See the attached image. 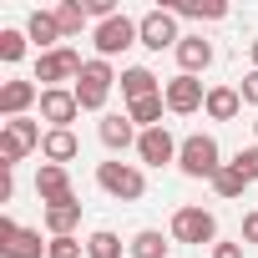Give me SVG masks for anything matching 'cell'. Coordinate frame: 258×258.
<instances>
[{"label": "cell", "mask_w": 258, "mask_h": 258, "mask_svg": "<svg viewBox=\"0 0 258 258\" xmlns=\"http://www.w3.org/2000/svg\"><path fill=\"white\" fill-rule=\"evenodd\" d=\"M96 187H101L106 198H116V203H137V198L147 192V177H142V167H132V162H96Z\"/></svg>", "instance_id": "cell-3"}, {"label": "cell", "mask_w": 258, "mask_h": 258, "mask_svg": "<svg viewBox=\"0 0 258 258\" xmlns=\"http://www.w3.org/2000/svg\"><path fill=\"white\" fill-rule=\"evenodd\" d=\"M76 152H81V142H76L71 126H56V132H46V142H41V157H46V162H56V167H66Z\"/></svg>", "instance_id": "cell-18"}, {"label": "cell", "mask_w": 258, "mask_h": 258, "mask_svg": "<svg viewBox=\"0 0 258 258\" xmlns=\"http://www.w3.org/2000/svg\"><path fill=\"white\" fill-rule=\"evenodd\" d=\"M46 142V132L31 121V116H16V121H0V167H16L26 152H36Z\"/></svg>", "instance_id": "cell-4"}, {"label": "cell", "mask_w": 258, "mask_h": 258, "mask_svg": "<svg viewBox=\"0 0 258 258\" xmlns=\"http://www.w3.org/2000/svg\"><path fill=\"white\" fill-rule=\"evenodd\" d=\"M96 137H101V147L106 152H126V147H137V121L126 116V111H111V116H101L96 121Z\"/></svg>", "instance_id": "cell-12"}, {"label": "cell", "mask_w": 258, "mask_h": 258, "mask_svg": "<svg viewBox=\"0 0 258 258\" xmlns=\"http://www.w3.org/2000/svg\"><path fill=\"white\" fill-rule=\"evenodd\" d=\"M233 167H238L248 182H258V142H253V147H243V152L233 157Z\"/></svg>", "instance_id": "cell-30"}, {"label": "cell", "mask_w": 258, "mask_h": 258, "mask_svg": "<svg viewBox=\"0 0 258 258\" xmlns=\"http://www.w3.org/2000/svg\"><path fill=\"white\" fill-rule=\"evenodd\" d=\"M36 101H41V86L36 81H6V86H0V111H6V121L26 116Z\"/></svg>", "instance_id": "cell-14"}, {"label": "cell", "mask_w": 258, "mask_h": 258, "mask_svg": "<svg viewBox=\"0 0 258 258\" xmlns=\"http://www.w3.org/2000/svg\"><path fill=\"white\" fill-rule=\"evenodd\" d=\"M253 137H258V116H253Z\"/></svg>", "instance_id": "cell-35"}, {"label": "cell", "mask_w": 258, "mask_h": 258, "mask_svg": "<svg viewBox=\"0 0 258 258\" xmlns=\"http://www.w3.org/2000/svg\"><path fill=\"white\" fill-rule=\"evenodd\" d=\"M81 248H86V243H76V233H71V238H51L46 258H81Z\"/></svg>", "instance_id": "cell-29"}, {"label": "cell", "mask_w": 258, "mask_h": 258, "mask_svg": "<svg viewBox=\"0 0 258 258\" xmlns=\"http://www.w3.org/2000/svg\"><path fill=\"white\" fill-rule=\"evenodd\" d=\"M81 66H86V61H81L71 46H56V51L36 56V81H41V91H51V86H61V81H71V86H76Z\"/></svg>", "instance_id": "cell-5"}, {"label": "cell", "mask_w": 258, "mask_h": 258, "mask_svg": "<svg viewBox=\"0 0 258 258\" xmlns=\"http://www.w3.org/2000/svg\"><path fill=\"white\" fill-rule=\"evenodd\" d=\"M76 223H81V203H76V198H66V203H51V208H46V233H51V238H71V233H76Z\"/></svg>", "instance_id": "cell-20"}, {"label": "cell", "mask_w": 258, "mask_h": 258, "mask_svg": "<svg viewBox=\"0 0 258 258\" xmlns=\"http://www.w3.org/2000/svg\"><path fill=\"white\" fill-rule=\"evenodd\" d=\"M238 96H243L248 106H258V71H248V76H243V86H238Z\"/></svg>", "instance_id": "cell-31"}, {"label": "cell", "mask_w": 258, "mask_h": 258, "mask_svg": "<svg viewBox=\"0 0 258 258\" xmlns=\"http://www.w3.org/2000/svg\"><path fill=\"white\" fill-rule=\"evenodd\" d=\"M167 248H172V243H167L157 228H142L132 243H126V253H132V258H167Z\"/></svg>", "instance_id": "cell-22"}, {"label": "cell", "mask_w": 258, "mask_h": 258, "mask_svg": "<svg viewBox=\"0 0 258 258\" xmlns=\"http://www.w3.org/2000/svg\"><path fill=\"white\" fill-rule=\"evenodd\" d=\"M26 41H31L26 31H0V61H11V66H16V61L26 56Z\"/></svg>", "instance_id": "cell-28"}, {"label": "cell", "mask_w": 258, "mask_h": 258, "mask_svg": "<svg viewBox=\"0 0 258 258\" xmlns=\"http://www.w3.org/2000/svg\"><path fill=\"white\" fill-rule=\"evenodd\" d=\"M41 116L51 121V132H56V126H71V121L81 116L76 91H71V86H51V91H41Z\"/></svg>", "instance_id": "cell-13"}, {"label": "cell", "mask_w": 258, "mask_h": 258, "mask_svg": "<svg viewBox=\"0 0 258 258\" xmlns=\"http://www.w3.org/2000/svg\"><path fill=\"white\" fill-rule=\"evenodd\" d=\"M137 26H142V46H147V51H177V41H182L172 11H147Z\"/></svg>", "instance_id": "cell-9"}, {"label": "cell", "mask_w": 258, "mask_h": 258, "mask_svg": "<svg viewBox=\"0 0 258 258\" xmlns=\"http://www.w3.org/2000/svg\"><path fill=\"white\" fill-rule=\"evenodd\" d=\"M213 258H243V243H213Z\"/></svg>", "instance_id": "cell-32"}, {"label": "cell", "mask_w": 258, "mask_h": 258, "mask_svg": "<svg viewBox=\"0 0 258 258\" xmlns=\"http://www.w3.org/2000/svg\"><path fill=\"white\" fill-rule=\"evenodd\" d=\"M177 167H182V177H218V167H223V152H218V142L208 137V132H192V137H182V152H177Z\"/></svg>", "instance_id": "cell-2"}, {"label": "cell", "mask_w": 258, "mask_h": 258, "mask_svg": "<svg viewBox=\"0 0 258 258\" xmlns=\"http://www.w3.org/2000/svg\"><path fill=\"white\" fill-rule=\"evenodd\" d=\"M162 11H172V16H192V21H223V16H228L223 0H203V6H192V0H177V6H162Z\"/></svg>", "instance_id": "cell-24"}, {"label": "cell", "mask_w": 258, "mask_h": 258, "mask_svg": "<svg viewBox=\"0 0 258 258\" xmlns=\"http://www.w3.org/2000/svg\"><path fill=\"white\" fill-rule=\"evenodd\" d=\"M213 192L233 203V198H243V192H248V177H243L233 162H223V167H218V177H213Z\"/></svg>", "instance_id": "cell-23"}, {"label": "cell", "mask_w": 258, "mask_h": 258, "mask_svg": "<svg viewBox=\"0 0 258 258\" xmlns=\"http://www.w3.org/2000/svg\"><path fill=\"white\" fill-rule=\"evenodd\" d=\"M177 152H182V142L167 132V126H152V132L137 137V157L147 167H167V162H177Z\"/></svg>", "instance_id": "cell-11"}, {"label": "cell", "mask_w": 258, "mask_h": 258, "mask_svg": "<svg viewBox=\"0 0 258 258\" xmlns=\"http://www.w3.org/2000/svg\"><path fill=\"white\" fill-rule=\"evenodd\" d=\"M121 96H126V106H132V101L162 96V86H157V76H152L147 66H126V71H121Z\"/></svg>", "instance_id": "cell-17"}, {"label": "cell", "mask_w": 258, "mask_h": 258, "mask_svg": "<svg viewBox=\"0 0 258 258\" xmlns=\"http://www.w3.org/2000/svg\"><path fill=\"white\" fill-rule=\"evenodd\" d=\"M243 243H258V213L243 218Z\"/></svg>", "instance_id": "cell-33"}, {"label": "cell", "mask_w": 258, "mask_h": 258, "mask_svg": "<svg viewBox=\"0 0 258 258\" xmlns=\"http://www.w3.org/2000/svg\"><path fill=\"white\" fill-rule=\"evenodd\" d=\"M116 81H121V76L111 71V61H101V56H91V61L81 66V76H76V86H71V91H76V101H81V111H101Z\"/></svg>", "instance_id": "cell-1"}, {"label": "cell", "mask_w": 258, "mask_h": 258, "mask_svg": "<svg viewBox=\"0 0 258 258\" xmlns=\"http://www.w3.org/2000/svg\"><path fill=\"white\" fill-rule=\"evenodd\" d=\"M126 46H142V26H137L132 16H111V21L96 26V56H101V61L121 56Z\"/></svg>", "instance_id": "cell-7"}, {"label": "cell", "mask_w": 258, "mask_h": 258, "mask_svg": "<svg viewBox=\"0 0 258 258\" xmlns=\"http://www.w3.org/2000/svg\"><path fill=\"white\" fill-rule=\"evenodd\" d=\"M203 111H208L213 121H233V116L243 111V96H238V86H208V101H203Z\"/></svg>", "instance_id": "cell-19"}, {"label": "cell", "mask_w": 258, "mask_h": 258, "mask_svg": "<svg viewBox=\"0 0 258 258\" xmlns=\"http://www.w3.org/2000/svg\"><path fill=\"white\" fill-rule=\"evenodd\" d=\"M162 96H147V101H132V106H126V116H132L137 126H142V132H152V126H162Z\"/></svg>", "instance_id": "cell-25"}, {"label": "cell", "mask_w": 258, "mask_h": 258, "mask_svg": "<svg viewBox=\"0 0 258 258\" xmlns=\"http://www.w3.org/2000/svg\"><path fill=\"white\" fill-rule=\"evenodd\" d=\"M36 198L51 208V203H66V198H76L71 192V177H66V167H56V162H41V172H36Z\"/></svg>", "instance_id": "cell-15"}, {"label": "cell", "mask_w": 258, "mask_h": 258, "mask_svg": "<svg viewBox=\"0 0 258 258\" xmlns=\"http://www.w3.org/2000/svg\"><path fill=\"white\" fill-rule=\"evenodd\" d=\"M86 21H91V16H86L81 0H61V6H56V26H61V36H76Z\"/></svg>", "instance_id": "cell-26"}, {"label": "cell", "mask_w": 258, "mask_h": 258, "mask_svg": "<svg viewBox=\"0 0 258 258\" xmlns=\"http://www.w3.org/2000/svg\"><path fill=\"white\" fill-rule=\"evenodd\" d=\"M172 238L187 243V248L218 243V218H213L208 208H177V213H172Z\"/></svg>", "instance_id": "cell-6"}, {"label": "cell", "mask_w": 258, "mask_h": 258, "mask_svg": "<svg viewBox=\"0 0 258 258\" xmlns=\"http://www.w3.org/2000/svg\"><path fill=\"white\" fill-rule=\"evenodd\" d=\"M177 66H182V76L208 71V66H213V41H203V36H182V41H177Z\"/></svg>", "instance_id": "cell-16"}, {"label": "cell", "mask_w": 258, "mask_h": 258, "mask_svg": "<svg viewBox=\"0 0 258 258\" xmlns=\"http://www.w3.org/2000/svg\"><path fill=\"white\" fill-rule=\"evenodd\" d=\"M162 101H167V111H177V116H192L203 101H208V91H203V81L198 76H172L167 86H162Z\"/></svg>", "instance_id": "cell-10"}, {"label": "cell", "mask_w": 258, "mask_h": 258, "mask_svg": "<svg viewBox=\"0 0 258 258\" xmlns=\"http://www.w3.org/2000/svg\"><path fill=\"white\" fill-rule=\"evenodd\" d=\"M26 36L41 46V56L46 51H56V41H61V26H56V11H31V21H26Z\"/></svg>", "instance_id": "cell-21"}, {"label": "cell", "mask_w": 258, "mask_h": 258, "mask_svg": "<svg viewBox=\"0 0 258 258\" xmlns=\"http://www.w3.org/2000/svg\"><path fill=\"white\" fill-rule=\"evenodd\" d=\"M248 51H253V71H258V41H253V46H248Z\"/></svg>", "instance_id": "cell-34"}, {"label": "cell", "mask_w": 258, "mask_h": 258, "mask_svg": "<svg viewBox=\"0 0 258 258\" xmlns=\"http://www.w3.org/2000/svg\"><path fill=\"white\" fill-rule=\"evenodd\" d=\"M86 253H91V258H121V238H116L111 228H96V233L86 238Z\"/></svg>", "instance_id": "cell-27"}, {"label": "cell", "mask_w": 258, "mask_h": 258, "mask_svg": "<svg viewBox=\"0 0 258 258\" xmlns=\"http://www.w3.org/2000/svg\"><path fill=\"white\" fill-rule=\"evenodd\" d=\"M51 243H41V228H21L16 218H0V258H41Z\"/></svg>", "instance_id": "cell-8"}]
</instances>
